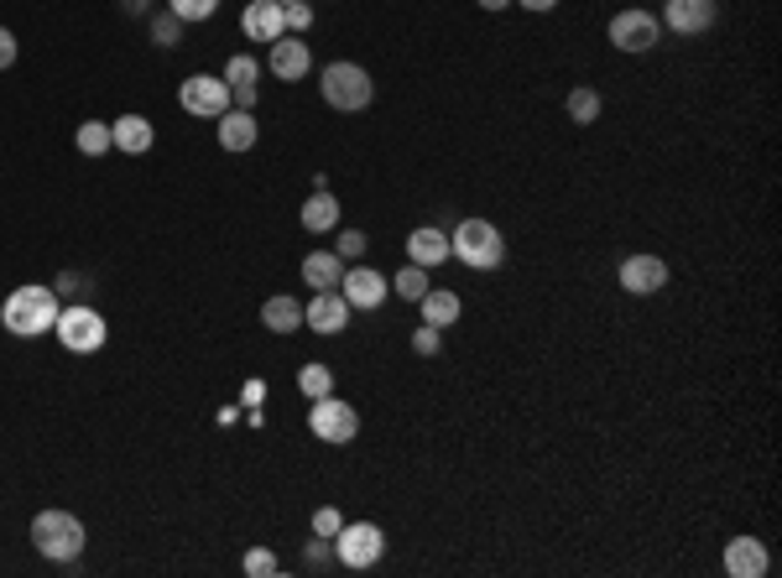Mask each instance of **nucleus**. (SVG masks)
I'll return each instance as SVG.
<instances>
[{"instance_id":"20","label":"nucleus","mask_w":782,"mask_h":578,"mask_svg":"<svg viewBox=\"0 0 782 578\" xmlns=\"http://www.w3.org/2000/svg\"><path fill=\"white\" fill-rule=\"evenodd\" d=\"M261 323H266L272 334H293V329H302V302L293 298V292H277V298L261 302Z\"/></svg>"},{"instance_id":"11","label":"nucleus","mask_w":782,"mask_h":578,"mask_svg":"<svg viewBox=\"0 0 782 578\" xmlns=\"http://www.w3.org/2000/svg\"><path fill=\"white\" fill-rule=\"evenodd\" d=\"M340 298L350 302V308H365V313H376L386 298H392V281L382 277V271H371V266H350L340 277Z\"/></svg>"},{"instance_id":"36","label":"nucleus","mask_w":782,"mask_h":578,"mask_svg":"<svg viewBox=\"0 0 782 578\" xmlns=\"http://www.w3.org/2000/svg\"><path fill=\"white\" fill-rule=\"evenodd\" d=\"M340 526H344V516L334 505H319V511H313V532H319V537H334Z\"/></svg>"},{"instance_id":"35","label":"nucleus","mask_w":782,"mask_h":578,"mask_svg":"<svg viewBox=\"0 0 782 578\" xmlns=\"http://www.w3.org/2000/svg\"><path fill=\"white\" fill-rule=\"evenodd\" d=\"M334 563V537H319L313 532V542H308V568H329Z\"/></svg>"},{"instance_id":"9","label":"nucleus","mask_w":782,"mask_h":578,"mask_svg":"<svg viewBox=\"0 0 782 578\" xmlns=\"http://www.w3.org/2000/svg\"><path fill=\"white\" fill-rule=\"evenodd\" d=\"M178 100H183V110H188V115L220 120L224 110H230V84H224V79H209V74H194V79H183Z\"/></svg>"},{"instance_id":"34","label":"nucleus","mask_w":782,"mask_h":578,"mask_svg":"<svg viewBox=\"0 0 782 578\" xmlns=\"http://www.w3.org/2000/svg\"><path fill=\"white\" fill-rule=\"evenodd\" d=\"M412 349H418V355H439V349H443V329L422 323L418 334H412Z\"/></svg>"},{"instance_id":"23","label":"nucleus","mask_w":782,"mask_h":578,"mask_svg":"<svg viewBox=\"0 0 782 578\" xmlns=\"http://www.w3.org/2000/svg\"><path fill=\"white\" fill-rule=\"evenodd\" d=\"M334 224H340V199H334L329 188H313V199L302 203V230L323 235V230H334Z\"/></svg>"},{"instance_id":"1","label":"nucleus","mask_w":782,"mask_h":578,"mask_svg":"<svg viewBox=\"0 0 782 578\" xmlns=\"http://www.w3.org/2000/svg\"><path fill=\"white\" fill-rule=\"evenodd\" d=\"M58 308L63 302L53 287H16L11 298L0 302V323H5V334H16V340H42V334H53Z\"/></svg>"},{"instance_id":"19","label":"nucleus","mask_w":782,"mask_h":578,"mask_svg":"<svg viewBox=\"0 0 782 578\" xmlns=\"http://www.w3.org/2000/svg\"><path fill=\"white\" fill-rule=\"evenodd\" d=\"M220 146L224 152H251L256 146V120H251V110H224L220 115Z\"/></svg>"},{"instance_id":"41","label":"nucleus","mask_w":782,"mask_h":578,"mask_svg":"<svg viewBox=\"0 0 782 578\" xmlns=\"http://www.w3.org/2000/svg\"><path fill=\"white\" fill-rule=\"evenodd\" d=\"M506 5H517V0H481V11H506Z\"/></svg>"},{"instance_id":"25","label":"nucleus","mask_w":782,"mask_h":578,"mask_svg":"<svg viewBox=\"0 0 782 578\" xmlns=\"http://www.w3.org/2000/svg\"><path fill=\"white\" fill-rule=\"evenodd\" d=\"M569 120H574V125H595V120H601V95H595L590 84L569 89Z\"/></svg>"},{"instance_id":"39","label":"nucleus","mask_w":782,"mask_h":578,"mask_svg":"<svg viewBox=\"0 0 782 578\" xmlns=\"http://www.w3.org/2000/svg\"><path fill=\"white\" fill-rule=\"evenodd\" d=\"M517 5H527V11H553L559 0H517Z\"/></svg>"},{"instance_id":"3","label":"nucleus","mask_w":782,"mask_h":578,"mask_svg":"<svg viewBox=\"0 0 782 578\" xmlns=\"http://www.w3.org/2000/svg\"><path fill=\"white\" fill-rule=\"evenodd\" d=\"M449 256H460L470 271H496L506 260V240L491 220H460V230L449 235Z\"/></svg>"},{"instance_id":"27","label":"nucleus","mask_w":782,"mask_h":578,"mask_svg":"<svg viewBox=\"0 0 782 578\" xmlns=\"http://www.w3.org/2000/svg\"><path fill=\"white\" fill-rule=\"evenodd\" d=\"M298 386H302V397L319 401V397H329V391H334V370L313 359V365H302V370H298Z\"/></svg>"},{"instance_id":"42","label":"nucleus","mask_w":782,"mask_h":578,"mask_svg":"<svg viewBox=\"0 0 782 578\" xmlns=\"http://www.w3.org/2000/svg\"><path fill=\"white\" fill-rule=\"evenodd\" d=\"M277 5H293V0H277Z\"/></svg>"},{"instance_id":"26","label":"nucleus","mask_w":782,"mask_h":578,"mask_svg":"<svg viewBox=\"0 0 782 578\" xmlns=\"http://www.w3.org/2000/svg\"><path fill=\"white\" fill-rule=\"evenodd\" d=\"M79 152L84 157H104V152H110V146H115V136H110V125H104V120H84L79 125Z\"/></svg>"},{"instance_id":"5","label":"nucleus","mask_w":782,"mask_h":578,"mask_svg":"<svg viewBox=\"0 0 782 578\" xmlns=\"http://www.w3.org/2000/svg\"><path fill=\"white\" fill-rule=\"evenodd\" d=\"M323 100L334 110H365L376 100V79L365 74L361 63H329L323 68Z\"/></svg>"},{"instance_id":"6","label":"nucleus","mask_w":782,"mask_h":578,"mask_svg":"<svg viewBox=\"0 0 782 578\" xmlns=\"http://www.w3.org/2000/svg\"><path fill=\"white\" fill-rule=\"evenodd\" d=\"M386 553V537L376 521H344L340 532H334V558L344 568H376Z\"/></svg>"},{"instance_id":"4","label":"nucleus","mask_w":782,"mask_h":578,"mask_svg":"<svg viewBox=\"0 0 782 578\" xmlns=\"http://www.w3.org/2000/svg\"><path fill=\"white\" fill-rule=\"evenodd\" d=\"M53 334H58V344L68 349V355H95V349H104V340H110L104 319L95 313V308H84V302H74V308H58Z\"/></svg>"},{"instance_id":"15","label":"nucleus","mask_w":782,"mask_h":578,"mask_svg":"<svg viewBox=\"0 0 782 578\" xmlns=\"http://www.w3.org/2000/svg\"><path fill=\"white\" fill-rule=\"evenodd\" d=\"M224 84H230V104L235 110H251L256 104V79H261V63L251 58V53H235V58L224 63Z\"/></svg>"},{"instance_id":"22","label":"nucleus","mask_w":782,"mask_h":578,"mask_svg":"<svg viewBox=\"0 0 782 578\" xmlns=\"http://www.w3.org/2000/svg\"><path fill=\"white\" fill-rule=\"evenodd\" d=\"M344 277V260L334 251H313V256H302V281L313 287V292H329V287H340Z\"/></svg>"},{"instance_id":"13","label":"nucleus","mask_w":782,"mask_h":578,"mask_svg":"<svg viewBox=\"0 0 782 578\" xmlns=\"http://www.w3.org/2000/svg\"><path fill=\"white\" fill-rule=\"evenodd\" d=\"M658 21H668V32L679 37H700L715 26V0H668Z\"/></svg>"},{"instance_id":"12","label":"nucleus","mask_w":782,"mask_h":578,"mask_svg":"<svg viewBox=\"0 0 782 578\" xmlns=\"http://www.w3.org/2000/svg\"><path fill=\"white\" fill-rule=\"evenodd\" d=\"M302 323L323 334V340H334L344 334V323H350V302L340 298V287H329V292H313V302H302Z\"/></svg>"},{"instance_id":"17","label":"nucleus","mask_w":782,"mask_h":578,"mask_svg":"<svg viewBox=\"0 0 782 578\" xmlns=\"http://www.w3.org/2000/svg\"><path fill=\"white\" fill-rule=\"evenodd\" d=\"M313 68V53H308V42H298L293 32H282L277 42H272V74L287 84H298L302 74Z\"/></svg>"},{"instance_id":"21","label":"nucleus","mask_w":782,"mask_h":578,"mask_svg":"<svg viewBox=\"0 0 782 578\" xmlns=\"http://www.w3.org/2000/svg\"><path fill=\"white\" fill-rule=\"evenodd\" d=\"M110 136H115V146H121V152L141 157V152H152L157 131H152V120H146V115H121L115 125H110Z\"/></svg>"},{"instance_id":"38","label":"nucleus","mask_w":782,"mask_h":578,"mask_svg":"<svg viewBox=\"0 0 782 578\" xmlns=\"http://www.w3.org/2000/svg\"><path fill=\"white\" fill-rule=\"evenodd\" d=\"M261 397H266V386H261V380H251V386L241 391V401H245V407H261Z\"/></svg>"},{"instance_id":"18","label":"nucleus","mask_w":782,"mask_h":578,"mask_svg":"<svg viewBox=\"0 0 782 578\" xmlns=\"http://www.w3.org/2000/svg\"><path fill=\"white\" fill-rule=\"evenodd\" d=\"M407 260H412V266H422V271L443 266V260H449V235H443V230H433V224L412 230V235H407Z\"/></svg>"},{"instance_id":"30","label":"nucleus","mask_w":782,"mask_h":578,"mask_svg":"<svg viewBox=\"0 0 782 578\" xmlns=\"http://www.w3.org/2000/svg\"><path fill=\"white\" fill-rule=\"evenodd\" d=\"M152 42H157V47H178V42H183V21L173 16V11L152 16Z\"/></svg>"},{"instance_id":"33","label":"nucleus","mask_w":782,"mask_h":578,"mask_svg":"<svg viewBox=\"0 0 782 578\" xmlns=\"http://www.w3.org/2000/svg\"><path fill=\"white\" fill-rule=\"evenodd\" d=\"M282 21H287V32L298 37V32L313 26V5H308V0H293V5H282Z\"/></svg>"},{"instance_id":"32","label":"nucleus","mask_w":782,"mask_h":578,"mask_svg":"<svg viewBox=\"0 0 782 578\" xmlns=\"http://www.w3.org/2000/svg\"><path fill=\"white\" fill-rule=\"evenodd\" d=\"M365 251H371V240H365L361 230H340V240H334V256H340V260H361Z\"/></svg>"},{"instance_id":"29","label":"nucleus","mask_w":782,"mask_h":578,"mask_svg":"<svg viewBox=\"0 0 782 578\" xmlns=\"http://www.w3.org/2000/svg\"><path fill=\"white\" fill-rule=\"evenodd\" d=\"M167 11L178 21H209L220 11V0H167Z\"/></svg>"},{"instance_id":"2","label":"nucleus","mask_w":782,"mask_h":578,"mask_svg":"<svg viewBox=\"0 0 782 578\" xmlns=\"http://www.w3.org/2000/svg\"><path fill=\"white\" fill-rule=\"evenodd\" d=\"M84 542H89V532H84V521L74 511H42L32 521V547H37L42 558L74 563L84 553Z\"/></svg>"},{"instance_id":"10","label":"nucleus","mask_w":782,"mask_h":578,"mask_svg":"<svg viewBox=\"0 0 782 578\" xmlns=\"http://www.w3.org/2000/svg\"><path fill=\"white\" fill-rule=\"evenodd\" d=\"M616 281H621V292H631V298H652V292L668 287V260L652 256V251H637V256L621 260Z\"/></svg>"},{"instance_id":"8","label":"nucleus","mask_w":782,"mask_h":578,"mask_svg":"<svg viewBox=\"0 0 782 578\" xmlns=\"http://www.w3.org/2000/svg\"><path fill=\"white\" fill-rule=\"evenodd\" d=\"M610 42L621 53H652L662 42V21L652 11H621V16H610Z\"/></svg>"},{"instance_id":"28","label":"nucleus","mask_w":782,"mask_h":578,"mask_svg":"<svg viewBox=\"0 0 782 578\" xmlns=\"http://www.w3.org/2000/svg\"><path fill=\"white\" fill-rule=\"evenodd\" d=\"M392 292H397V298H407V302H418L422 292H428V271L407 260V266H401L397 277H392Z\"/></svg>"},{"instance_id":"37","label":"nucleus","mask_w":782,"mask_h":578,"mask_svg":"<svg viewBox=\"0 0 782 578\" xmlns=\"http://www.w3.org/2000/svg\"><path fill=\"white\" fill-rule=\"evenodd\" d=\"M11 63H16V32L0 26V68H11Z\"/></svg>"},{"instance_id":"31","label":"nucleus","mask_w":782,"mask_h":578,"mask_svg":"<svg viewBox=\"0 0 782 578\" xmlns=\"http://www.w3.org/2000/svg\"><path fill=\"white\" fill-rule=\"evenodd\" d=\"M245 574H251V578H272V574H282L277 553H272V547H251V553H245Z\"/></svg>"},{"instance_id":"14","label":"nucleus","mask_w":782,"mask_h":578,"mask_svg":"<svg viewBox=\"0 0 782 578\" xmlns=\"http://www.w3.org/2000/svg\"><path fill=\"white\" fill-rule=\"evenodd\" d=\"M241 32H245L251 42H266V47H272V42L287 32V21H282V5H277V0H251V5L241 11Z\"/></svg>"},{"instance_id":"40","label":"nucleus","mask_w":782,"mask_h":578,"mask_svg":"<svg viewBox=\"0 0 782 578\" xmlns=\"http://www.w3.org/2000/svg\"><path fill=\"white\" fill-rule=\"evenodd\" d=\"M125 11H131V16H146V5H152V0H121Z\"/></svg>"},{"instance_id":"24","label":"nucleus","mask_w":782,"mask_h":578,"mask_svg":"<svg viewBox=\"0 0 782 578\" xmlns=\"http://www.w3.org/2000/svg\"><path fill=\"white\" fill-rule=\"evenodd\" d=\"M422 308V323H433V329H449V323H460V292H439V287H428L418 298Z\"/></svg>"},{"instance_id":"7","label":"nucleus","mask_w":782,"mask_h":578,"mask_svg":"<svg viewBox=\"0 0 782 578\" xmlns=\"http://www.w3.org/2000/svg\"><path fill=\"white\" fill-rule=\"evenodd\" d=\"M308 427H313V438H323V443H350L355 433H361V412H355L350 401H340L334 391H329V397L313 401V412H308Z\"/></svg>"},{"instance_id":"16","label":"nucleus","mask_w":782,"mask_h":578,"mask_svg":"<svg viewBox=\"0 0 782 578\" xmlns=\"http://www.w3.org/2000/svg\"><path fill=\"white\" fill-rule=\"evenodd\" d=\"M767 568H772V558H767V547L757 537L725 542V574L730 578H762Z\"/></svg>"}]
</instances>
